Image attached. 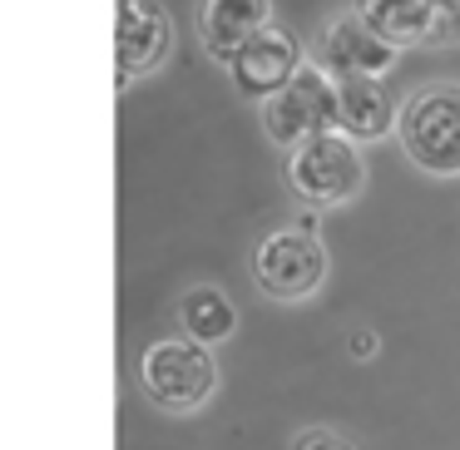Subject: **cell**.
<instances>
[{
  "label": "cell",
  "instance_id": "cell-1",
  "mask_svg": "<svg viewBox=\"0 0 460 450\" xmlns=\"http://www.w3.org/2000/svg\"><path fill=\"white\" fill-rule=\"evenodd\" d=\"M401 149L420 173H460V84H420L401 104Z\"/></svg>",
  "mask_w": 460,
  "mask_h": 450
},
{
  "label": "cell",
  "instance_id": "cell-2",
  "mask_svg": "<svg viewBox=\"0 0 460 450\" xmlns=\"http://www.w3.org/2000/svg\"><path fill=\"white\" fill-rule=\"evenodd\" d=\"M139 381L154 406L164 410H199L218 391V361L193 337H159L139 361Z\"/></svg>",
  "mask_w": 460,
  "mask_h": 450
},
{
  "label": "cell",
  "instance_id": "cell-3",
  "mask_svg": "<svg viewBox=\"0 0 460 450\" xmlns=\"http://www.w3.org/2000/svg\"><path fill=\"white\" fill-rule=\"evenodd\" d=\"M337 114H341L337 75H332L327 65H302L288 90H278L268 104H258L262 134H268L272 144H282V149H297L312 134L337 129Z\"/></svg>",
  "mask_w": 460,
  "mask_h": 450
},
{
  "label": "cell",
  "instance_id": "cell-4",
  "mask_svg": "<svg viewBox=\"0 0 460 450\" xmlns=\"http://www.w3.org/2000/svg\"><path fill=\"white\" fill-rule=\"evenodd\" d=\"M288 173H292L297 199L312 203V208H337V203L357 199L361 183H367V163H361L357 139L341 129L312 134L307 144H297Z\"/></svg>",
  "mask_w": 460,
  "mask_h": 450
},
{
  "label": "cell",
  "instance_id": "cell-5",
  "mask_svg": "<svg viewBox=\"0 0 460 450\" xmlns=\"http://www.w3.org/2000/svg\"><path fill=\"white\" fill-rule=\"evenodd\" d=\"M252 282L272 302L312 297L327 282V248H322L317 233H302V228L268 233L252 252Z\"/></svg>",
  "mask_w": 460,
  "mask_h": 450
},
{
  "label": "cell",
  "instance_id": "cell-6",
  "mask_svg": "<svg viewBox=\"0 0 460 450\" xmlns=\"http://www.w3.org/2000/svg\"><path fill=\"white\" fill-rule=\"evenodd\" d=\"M173 50V21L159 0H114V55H119V90L134 75H149Z\"/></svg>",
  "mask_w": 460,
  "mask_h": 450
},
{
  "label": "cell",
  "instance_id": "cell-7",
  "mask_svg": "<svg viewBox=\"0 0 460 450\" xmlns=\"http://www.w3.org/2000/svg\"><path fill=\"white\" fill-rule=\"evenodd\" d=\"M297 70H302V50L292 40V31H282V25H262L238 50V60L228 65L238 94L243 100H258V104H268L278 90H288Z\"/></svg>",
  "mask_w": 460,
  "mask_h": 450
},
{
  "label": "cell",
  "instance_id": "cell-8",
  "mask_svg": "<svg viewBox=\"0 0 460 450\" xmlns=\"http://www.w3.org/2000/svg\"><path fill=\"white\" fill-rule=\"evenodd\" d=\"M396 45H386L367 21L361 11H347L327 25L322 35V65H327L337 80H381L386 70H396Z\"/></svg>",
  "mask_w": 460,
  "mask_h": 450
},
{
  "label": "cell",
  "instance_id": "cell-9",
  "mask_svg": "<svg viewBox=\"0 0 460 450\" xmlns=\"http://www.w3.org/2000/svg\"><path fill=\"white\" fill-rule=\"evenodd\" d=\"M361 21L396 50L440 45V0H361Z\"/></svg>",
  "mask_w": 460,
  "mask_h": 450
},
{
  "label": "cell",
  "instance_id": "cell-10",
  "mask_svg": "<svg viewBox=\"0 0 460 450\" xmlns=\"http://www.w3.org/2000/svg\"><path fill=\"white\" fill-rule=\"evenodd\" d=\"M268 21V0H208L203 5V21H199V35H203V50L213 55L218 65H233L238 50L262 31Z\"/></svg>",
  "mask_w": 460,
  "mask_h": 450
},
{
  "label": "cell",
  "instance_id": "cell-11",
  "mask_svg": "<svg viewBox=\"0 0 460 450\" xmlns=\"http://www.w3.org/2000/svg\"><path fill=\"white\" fill-rule=\"evenodd\" d=\"M337 100H341L337 129L351 134L357 144L386 139V134L401 124V114L391 110V100H386V90H381V80H337Z\"/></svg>",
  "mask_w": 460,
  "mask_h": 450
},
{
  "label": "cell",
  "instance_id": "cell-12",
  "mask_svg": "<svg viewBox=\"0 0 460 450\" xmlns=\"http://www.w3.org/2000/svg\"><path fill=\"white\" fill-rule=\"evenodd\" d=\"M179 327L183 337L203 341V347H218L238 331V307L228 302V292L213 287V282H199L179 297Z\"/></svg>",
  "mask_w": 460,
  "mask_h": 450
},
{
  "label": "cell",
  "instance_id": "cell-13",
  "mask_svg": "<svg viewBox=\"0 0 460 450\" xmlns=\"http://www.w3.org/2000/svg\"><path fill=\"white\" fill-rule=\"evenodd\" d=\"M337 440L341 436H332V430L307 426V430H297V436H292V450H337Z\"/></svg>",
  "mask_w": 460,
  "mask_h": 450
},
{
  "label": "cell",
  "instance_id": "cell-14",
  "mask_svg": "<svg viewBox=\"0 0 460 450\" xmlns=\"http://www.w3.org/2000/svg\"><path fill=\"white\" fill-rule=\"evenodd\" d=\"M347 351H351L357 361H371V357H376V331H367V327H361V331H347Z\"/></svg>",
  "mask_w": 460,
  "mask_h": 450
},
{
  "label": "cell",
  "instance_id": "cell-15",
  "mask_svg": "<svg viewBox=\"0 0 460 450\" xmlns=\"http://www.w3.org/2000/svg\"><path fill=\"white\" fill-rule=\"evenodd\" d=\"M440 40H460V0H440Z\"/></svg>",
  "mask_w": 460,
  "mask_h": 450
},
{
  "label": "cell",
  "instance_id": "cell-16",
  "mask_svg": "<svg viewBox=\"0 0 460 450\" xmlns=\"http://www.w3.org/2000/svg\"><path fill=\"white\" fill-rule=\"evenodd\" d=\"M337 450H357V446H351V440H337Z\"/></svg>",
  "mask_w": 460,
  "mask_h": 450
}]
</instances>
